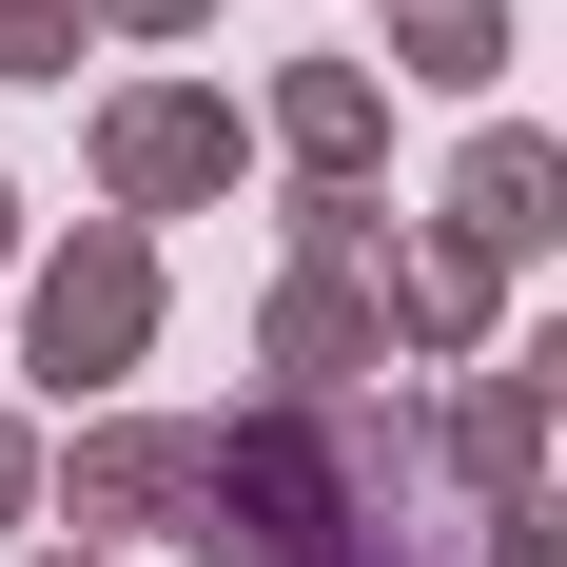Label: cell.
I'll return each instance as SVG.
<instances>
[{
	"instance_id": "obj_10",
	"label": "cell",
	"mask_w": 567,
	"mask_h": 567,
	"mask_svg": "<svg viewBox=\"0 0 567 567\" xmlns=\"http://www.w3.org/2000/svg\"><path fill=\"white\" fill-rule=\"evenodd\" d=\"M99 59V0H0V79H79Z\"/></svg>"
},
{
	"instance_id": "obj_12",
	"label": "cell",
	"mask_w": 567,
	"mask_h": 567,
	"mask_svg": "<svg viewBox=\"0 0 567 567\" xmlns=\"http://www.w3.org/2000/svg\"><path fill=\"white\" fill-rule=\"evenodd\" d=\"M216 0H99V40H196Z\"/></svg>"
},
{
	"instance_id": "obj_15",
	"label": "cell",
	"mask_w": 567,
	"mask_h": 567,
	"mask_svg": "<svg viewBox=\"0 0 567 567\" xmlns=\"http://www.w3.org/2000/svg\"><path fill=\"white\" fill-rule=\"evenodd\" d=\"M40 567H117V548H40Z\"/></svg>"
},
{
	"instance_id": "obj_5",
	"label": "cell",
	"mask_w": 567,
	"mask_h": 567,
	"mask_svg": "<svg viewBox=\"0 0 567 567\" xmlns=\"http://www.w3.org/2000/svg\"><path fill=\"white\" fill-rule=\"evenodd\" d=\"M392 352H411V333H392V293H372V275H293V293H275V333H255V372H275L293 411H352Z\"/></svg>"
},
{
	"instance_id": "obj_2",
	"label": "cell",
	"mask_w": 567,
	"mask_h": 567,
	"mask_svg": "<svg viewBox=\"0 0 567 567\" xmlns=\"http://www.w3.org/2000/svg\"><path fill=\"white\" fill-rule=\"evenodd\" d=\"M235 157H255V117L216 99V79H137V99H99V216H196V196H235Z\"/></svg>"
},
{
	"instance_id": "obj_9",
	"label": "cell",
	"mask_w": 567,
	"mask_h": 567,
	"mask_svg": "<svg viewBox=\"0 0 567 567\" xmlns=\"http://www.w3.org/2000/svg\"><path fill=\"white\" fill-rule=\"evenodd\" d=\"M489 59H509V0H392V79L489 99Z\"/></svg>"
},
{
	"instance_id": "obj_8",
	"label": "cell",
	"mask_w": 567,
	"mask_h": 567,
	"mask_svg": "<svg viewBox=\"0 0 567 567\" xmlns=\"http://www.w3.org/2000/svg\"><path fill=\"white\" fill-rule=\"evenodd\" d=\"M275 157L293 176H372L392 157V59H293L275 79Z\"/></svg>"
},
{
	"instance_id": "obj_1",
	"label": "cell",
	"mask_w": 567,
	"mask_h": 567,
	"mask_svg": "<svg viewBox=\"0 0 567 567\" xmlns=\"http://www.w3.org/2000/svg\"><path fill=\"white\" fill-rule=\"evenodd\" d=\"M137 352H157V235H137V216H79L40 255V293H20V372L79 411V392H117Z\"/></svg>"
},
{
	"instance_id": "obj_14",
	"label": "cell",
	"mask_w": 567,
	"mask_h": 567,
	"mask_svg": "<svg viewBox=\"0 0 567 567\" xmlns=\"http://www.w3.org/2000/svg\"><path fill=\"white\" fill-rule=\"evenodd\" d=\"M333 567H431V548H392V528H372V548H333Z\"/></svg>"
},
{
	"instance_id": "obj_6",
	"label": "cell",
	"mask_w": 567,
	"mask_h": 567,
	"mask_svg": "<svg viewBox=\"0 0 567 567\" xmlns=\"http://www.w3.org/2000/svg\"><path fill=\"white\" fill-rule=\"evenodd\" d=\"M451 235H489V255L528 275V255L567 235V137H528V117H470V137H451Z\"/></svg>"
},
{
	"instance_id": "obj_3",
	"label": "cell",
	"mask_w": 567,
	"mask_h": 567,
	"mask_svg": "<svg viewBox=\"0 0 567 567\" xmlns=\"http://www.w3.org/2000/svg\"><path fill=\"white\" fill-rule=\"evenodd\" d=\"M59 509H79V548H117V528H216V431L99 411V431L59 451Z\"/></svg>"
},
{
	"instance_id": "obj_4",
	"label": "cell",
	"mask_w": 567,
	"mask_h": 567,
	"mask_svg": "<svg viewBox=\"0 0 567 567\" xmlns=\"http://www.w3.org/2000/svg\"><path fill=\"white\" fill-rule=\"evenodd\" d=\"M548 411H567V392L528 372V352H509V372H451V411H431V470H451V509H470V528L548 489Z\"/></svg>"
},
{
	"instance_id": "obj_11",
	"label": "cell",
	"mask_w": 567,
	"mask_h": 567,
	"mask_svg": "<svg viewBox=\"0 0 567 567\" xmlns=\"http://www.w3.org/2000/svg\"><path fill=\"white\" fill-rule=\"evenodd\" d=\"M489 567H567V489H528V509H489Z\"/></svg>"
},
{
	"instance_id": "obj_7",
	"label": "cell",
	"mask_w": 567,
	"mask_h": 567,
	"mask_svg": "<svg viewBox=\"0 0 567 567\" xmlns=\"http://www.w3.org/2000/svg\"><path fill=\"white\" fill-rule=\"evenodd\" d=\"M372 293H392V333H411V352H489V313H509V255L431 216V235H392V275H372Z\"/></svg>"
},
{
	"instance_id": "obj_16",
	"label": "cell",
	"mask_w": 567,
	"mask_h": 567,
	"mask_svg": "<svg viewBox=\"0 0 567 567\" xmlns=\"http://www.w3.org/2000/svg\"><path fill=\"white\" fill-rule=\"evenodd\" d=\"M0 255H20V196H0Z\"/></svg>"
},
{
	"instance_id": "obj_13",
	"label": "cell",
	"mask_w": 567,
	"mask_h": 567,
	"mask_svg": "<svg viewBox=\"0 0 567 567\" xmlns=\"http://www.w3.org/2000/svg\"><path fill=\"white\" fill-rule=\"evenodd\" d=\"M20 509H40V431H0V528H20Z\"/></svg>"
}]
</instances>
